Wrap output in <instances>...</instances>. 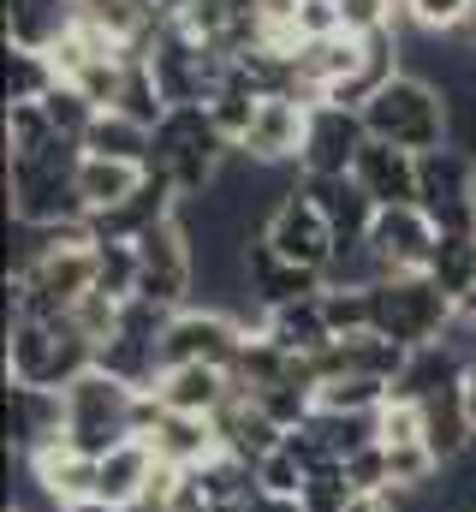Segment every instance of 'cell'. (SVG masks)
<instances>
[{"instance_id":"1","label":"cell","mask_w":476,"mask_h":512,"mask_svg":"<svg viewBox=\"0 0 476 512\" xmlns=\"http://www.w3.org/2000/svg\"><path fill=\"white\" fill-rule=\"evenodd\" d=\"M78 167H84V143L54 137L36 155H12L6 161V185H12V221L24 227H66V221H90L84 197H78Z\"/></svg>"},{"instance_id":"2","label":"cell","mask_w":476,"mask_h":512,"mask_svg":"<svg viewBox=\"0 0 476 512\" xmlns=\"http://www.w3.org/2000/svg\"><path fill=\"white\" fill-rule=\"evenodd\" d=\"M96 370V340L72 316H24L6 328V382L66 393Z\"/></svg>"},{"instance_id":"3","label":"cell","mask_w":476,"mask_h":512,"mask_svg":"<svg viewBox=\"0 0 476 512\" xmlns=\"http://www.w3.org/2000/svg\"><path fill=\"white\" fill-rule=\"evenodd\" d=\"M363 126L381 143H399L411 155H429V149H447L453 143V102L441 84L417 78V72H399L393 84H381L369 102H363Z\"/></svg>"},{"instance_id":"4","label":"cell","mask_w":476,"mask_h":512,"mask_svg":"<svg viewBox=\"0 0 476 512\" xmlns=\"http://www.w3.org/2000/svg\"><path fill=\"white\" fill-rule=\"evenodd\" d=\"M227 137L215 131L209 108H173L161 126H155V149H149V167L173 179V191L185 203H203L215 191V179L227 173Z\"/></svg>"},{"instance_id":"5","label":"cell","mask_w":476,"mask_h":512,"mask_svg":"<svg viewBox=\"0 0 476 512\" xmlns=\"http://www.w3.org/2000/svg\"><path fill=\"white\" fill-rule=\"evenodd\" d=\"M369 292H375V334L393 340V346H405V352L441 346V334L459 322V304L429 274H387Z\"/></svg>"},{"instance_id":"6","label":"cell","mask_w":476,"mask_h":512,"mask_svg":"<svg viewBox=\"0 0 476 512\" xmlns=\"http://www.w3.org/2000/svg\"><path fill=\"white\" fill-rule=\"evenodd\" d=\"M66 441L90 459H108L114 447L137 441V387L90 370L66 387Z\"/></svg>"},{"instance_id":"7","label":"cell","mask_w":476,"mask_h":512,"mask_svg":"<svg viewBox=\"0 0 476 512\" xmlns=\"http://www.w3.org/2000/svg\"><path fill=\"white\" fill-rule=\"evenodd\" d=\"M244 322L215 310V304H185L167 334H161V370H185V364H209V370H233L244 352Z\"/></svg>"},{"instance_id":"8","label":"cell","mask_w":476,"mask_h":512,"mask_svg":"<svg viewBox=\"0 0 476 512\" xmlns=\"http://www.w3.org/2000/svg\"><path fill=\"white\" fill-rule=\"evenodd\" d=\"M262 239L286 256V262L316 268V274H328L334 256H340L334 251V227H328V215L316 209V197L304 191V179L286 185V191L268 203V215H262Z\"/></svg>"},{"instance_id":"9","label":"cell","mask_w":476,"mask_h":512,"mask_svg":"<svg viewBox=\"0 0 476 512\" xmlns=\"http://www.w3.org/2000/svg\"><path fill=\"white\" fill-rule=\"evenodd\" d=\"M417 209L441 227V233H476V155L447 143L423 155V191Z\"/></svg>"},{"instance_id":"10","label":"cell","mask_w":476,"mask_h":512,"mask_svg":"<svg viewBox=\"0 0 476 512\" xmlns=\"http://www.w3.org/2000/svg\"><path fill=\"white\" fill-rule=\"evenodd\" d=\"M363 143H369V126H363L357 108L316 102L310 131H304V155H298V179H352Z\"/></svg>"},{"instance_id":"11","label":"cell","mask_w":476,"mask_h":512,"mask_svg":"<svg viewBox=\"0 0 476 512\" xmlns=\"http://www.w3.org/2000/svg\"><path fill=\"white\" fill-rule=\"evenodd\" d=\"M6 441L24 465L48 447H66V393L6 382Z\"/></svg>"},{"instance_id":"12","label":"cell","mask_w":476,"mask_h":512,"mask_svg":"<svg viewBox=\"0 0 476 512\" xmlns=\"http://www.w3.org/2000/svg\"><path fill=\"white\" fill-rule=\"evenodd\" d=\"M441 245V227L405 203V209H375V227H369V256L381 262V274H423L429 256Z\"/></svg>"},{"instance_id":"13","label":"cell","mask_w":476,"mask_h":512,"mask_svg":"<svg viewBox=\"0 0 476 512\" xmlns=\"http://www.w3.org/2000/svg\"><path fill=\"white\" fill-rule=\"evenodd\" d=\"M316 292H328V274L286 262L262 233H250V245H244V298H256V310L298 304V298H316Z\"/></svg>"},{"instance_id":"14","label":"cell","mask_w":476,"mask_h":512,"mask_svg":"<svg viewBox=\"0 0 476 512\" xmlns=\"http://www.w3.org/2000/svg\"><path fill=\"white\" fill-rule=\"evenodd\" d=\"M352 179L363 185V197H369L375 209H405V203H417V191H423V155L369 137L363 155H357V167H352Z\"/></svg>"},{"instance_id":"15","label":"cell","mask_w":476,"mask_h":512,"mask_svg":"<svg viewBox=\"0 0 476 512\" xmlns=\"http://www.w3.org/2000/svg\"><path fill=\"white\" fill-rule=\"evenodd\" d=\"M179 191H173V179L167 173H155L149 167V179L119 203V209H108V215H90V239H119V245H137L143 233H155L161 221H173L179 215Z\"/></svg>"},{"instance_id":"16","label":"cell","mask_w":476,"mask_h":512,"mask_svg":"<svg viewBox=\"0 0 476 512\" xmlns=\"http://www.w3.org/2000/svg\"><path fill=\"white\" fill-rule=\"evenodd\" d=\"M405 364H411L405 346H393V340H381V334H352V340H334L322 358H310V376H316V387L340 382V376H363V382L393 387L405 376Z\"/></svg>"},{"instance_id":"17","label":"cell","mask_w":476,"mask_h":512,"mask_svg":"<svg viewBox=\"0 0 476 512\" xmlns=\"http://www.w3.org/2000/svg\"><path fill=\"white\" fill-rule=\"evenodd\" d=\"M304 131H310V102H298V96H268L262 114H256V126H250V137L238 143V155L256 161V167L298 161V155H304Z\"/></svg>"},{"instance_id":"18","label":"cell","mask_w":476,"mask_h":512,"mask_svg":"<svg viewBox=\"0 0 476 512\" xmlns=\"http://www.w3.org/2000/svg\"><path fill=\"white\" fill-rule=\"evenodd\" d=\"M304 191L316 197V209L328 215V227H334V262H346L369 245V227H375V203L363 197V185L357 179H304Z\"/></svg>"},{"instance_id":"19","label":"cell","mask_w":476,"mask_h":512,"mask_svg":"<svg viewBox=\"0 0 476 512\" xmlns=\"http://www.w3.org/2000/svg\"><path fill=\"white\" fill-rule=\"evenodd\" d=\"M233 370H209V364H185V370H161V382H155V399L167 405V411H179V417H209L215 423V411L233 399Z\"/></svg>"},{"instance_id":"20","label":"cell","mask_w":476,"mask_h":512,"mask_svg":"<svg viewBox=\"0 0 476 512\" xmlns=\"http://www.w3.org/2000/svg\"><path fill=\"white\" fill-rule=\"evenodd\" d=\"M262 334L280 346V352H292V358H322L328 346H334V328H328V316H322V292L316 298H298V304H274V310H262Z\"/></svg>"},{"instance_id":"21","label":"cell","mask_w":476,"mask_h":512,"mask_svg":"<svg viewBox=\"0 0 476 512\" xmlns=\"http://www.w3.org/2000/svg\"><path fill=\"white\" fill-rule=\"evenodd\" d=\"M161 471V459H155V447L137 435V441H125L114 447L108 459H96V501H108L114 512L137 507L143 495H149V477Z\"/></svg>"},{"instance_id":"22","label":"cell","mask_w":476,"mask_h":512,"mask_svg":"<svg viewBox=\"0 0 476 512\" xmlns=\"http://www.w3.org/2000/svg\"><path fill=\"white\" fill-rule=\"evenodd\" d=\"M30 477H36V489H42L54 507L96 501V459H90V453H78L72 441H66V447L36 453V459H30Z\"/></svg>"},{"instance_id":"23","label":"cell","mask_w":476,"mask_h":512,"mask_svg":"<svg viewBox=\"0 0 476 512\" xmlns=\"http://www.w3.org/2000/svg\"><path fill=\"white\" fill-rule=\"evenodd\" d=\"M78 24V0H6V42L12 48H54Z\"/></svg>"},{"instance_id":"24","label":"cell","mask_w":476,"mask_h":512,"mask_svg":"<svg viewBox=\"0 0 476 512\" xmlns=\"http://www.w3.org/2000/svg\"><path fill=\"white\" fill-rule=\"evenodd\" d=\"M149 447H155L161 465H173V471H197L209 453H221V435H215L209 417H179V411H167V417L155 423Z\"/></svg>"},{"instance_id":"25","label":"cell","mask_w":476,"mask_h":512,"mask_svg":"<svg viewBox=\"0 0 476 512\" xmlns=\"http://www.w3.org/2000/svg\"><path fill=\"white\" fill-rule=\"evenodd\" d=\"M96 370L125 387H137V393H155V382H161V340H143V334L119 328L114 340L96 346Z\"/></svg>"},{"instance_id":"26","label":"cell","mask_w":476,"mask_h":512,"mask_svg":"<svg viewBox=\"0 0 476 512\" xmlns=\"http://www.w3.org/2000/svg\"><path fill=\"white\" fill-rule=\"evenodd\" d=\"M143 179H149V167H137V161L84 155V167H78V197H84V209H90V215H108V209H119Z\"/></svg>"},{"instance_id":"27","label":"cell","mask_w":476,"mask_h":512,"mask_svg":"<svg viewBox=\"0 0 476 512\" xmlns=\"http://www.w3.org/2000/svg\"><path fill=\"white\" fill-rule=\"evenodd\" d=\"M149 149H155V131L137 126L131 114H119V108H102L90 131H84V155H108V161H137V167H149Z\"/></svg>"},{"instance_id":"28","label":"cell","mask_w":476,"mask_h":512,"mask_svg":"<svg viewBox=\"0 0 476 512\" xmlns=\"http://www.w3.org/2000/svg\"><path fill=\"white\" fill-rule=\"evenodd\" d=\"M453 304H465L476 292V233H441V245L429 256V268H423Z\"/></svg>"},{"instance_id":"29","label":"cell","mask_w":476,"mask_h":512,"mask_svg":"<svg viewBox=\"0 0 476 512\" xmlns=\"http://www.w3.org/2000/svg\"><path fill=\"white\" fill-rule=\"evenodd\" d=\"M54 84H60L54 54H42V48H12V42H6V108H18V102H42Z\"/></svg>"},{"instance_id":"30","label":"cell","mask_w":476,"mask_h":512,"mask_svg":"<svg viewBox=\"0 0 476 512\" xmlns=\"http://www.w3.org/2000/svg\"><path fill=\"white\" fill-rule=\"evenodd\" d=\"M322 316L334 328V340H352V334H375V292L369 286H334L322 292Z\"/></svg>"},{"instance_id":"31","label":"cell","mask_w":476,"mask_h":512,"mask_svg":"<svg viewBox=\"0 0 476 512\" xmlns=\"http://www.w3.org/2000/svg\"><path fill=\"white\" fill-rule=\"evenodd\" d=\"M387 399H393V387L363 382V376H340V382L316 387V411H340V417H381Z\"/></svg>"},{"instance_id":"32","label":"cell","mask_w":476,"mask_h":512,"mask_svg":"<svg viewBox=\"0 0 476 512\" xmlns=\"http://www.w3.org/2000/svg\"><path fill=\"white\" fill-rule=\"evenodd\" d=\"M119 114H131L137 126H161L173 108H167V96H161V84H155V72H149V60H131L125 66V84H119V102H114Z\"/></svg>"},{"instance_id":"33","label":"cell","mask_w":476,"mask_h":512,"mask_svg":"<svg viewBox=\"0 0 476 512\" xmlns=\"http://www.w3.org/2000/svg\"><path fill=\"white\" fill-rule=\"evenodd\" d=\"M137 280H143L137 245H119V239H96V292H108L114 304H125V298H137Z\"/></svg>"},{"instance_id":"34","label":"cell","mask_w":476,"mask_h":512,"mask_svg":"<svg viewBox=\"0 0 476 512\" xmlns=\"http://www.w3.org/2000/svg\"><path fill=\"white\" fill-rule=\"evenodd\" d=\"M256 114H262V96H256L250 84H238L233 72H227V90L209 102V120H215V131H221V137L238 149V143L250 137V126H256Z\"/></svg>"},{"instance_id":"35","label":"cell","mask_w":476,"mask_h":512,"mask_svg":"<svg viewBox=\"0 0 476 512\" xmlns=\"http://www.w3.org/2000/svg\"><path fill=\"white\" fill-rule=\"evenodd\" d=\"M60 131L48 120V108L42 102H18V108H6V155H36L42 143H54Z\"/></svg>"},{"instance_id":"36","label":"cell","mask_w":476,"mask_h":512,"mask_svg":"<svg viewBox=\"0 0 476 512\" xmlns=\"http://www.w3.org/2000/svg\"><path fill=\"white\" fill-rule=\"evenodd\" d=\"M42 108H48V120H54V131L60 137H72V143H84V131H90V120L102 114L84 90H72V84H54L48 96H42Z\"/></svg>"},{"instance_id":"37","label":"cell","mask_w":476,"mask_h":512,"mask_svg":"<svg viewBox=\"0 0 476 512\" xmlns=\"http://www.w3.org/2000/svg\"><path fill=\"white\" fill-rule=\"evenodd\" d=\"M476 18V0H405V24L429 30V36H459Z\"/></svg>"},{"instance_id":"38","label":"cell","mask_w":476,"mask_h":512,"mask_svg":"<svg viewBox=\"0 0 476 512\" xmlns=\"http://www.w3.org/2000/svg\"><path fill=\"white\" fill-rule=\"evenodd\" d=\"M256 483H262V495H304V483H310V465L280 441L262 465H256Z\"/></svg>"},{"instance_id":"39","label":"cell","mask_w":476,"mask_h":512,"mask_svg":"<svg viewBox=\"0 0 476 512\" xmlns=\"http://www.w3.org/2000/svg\"><path fill=\"white\" fill-rule=\"evenodd\" d=\"M352 477H346V465H322V471H310V483H304V512H346L352 507Z\"/></svg>"},{"instance_id":"40","label":"cell","mask_w":476,"mask_h":512,"mask_svg":"<svg viewBox=\"0 0 476 512\" xmlns=\"http://www.w3.org/2000/svg\"><path fill=\"white\" fill-rule=\"evenodd\" d=\"M399 18H405V0H340V24H346V36L393 30Z\"/></svg>"},{"instance_id":"41","label":"cell","mask_w":476,"mask_h":512,"mask_svg":"<svg viewBox=\"0 0 476 512\" xmlns=\"http://www.w3.org/2000/svg\"><path fill=\"white\" fill-rule=\"evenodd\" d=\"M346 477H352L357 495H381V489H393V465H387V447L375 441V447H363L346 459Z\"/></svg>"},{"instance_id":"42","label":"cell","mask_w":476,"mask_h":512,"mask_svg":"<svg viewBox=\"0 0 476 512\" xmlns=\"http://www.w3.org/2000/svg\"><path fill=\"white\" fill-rule=\"evenodd\" d=\"M298 42H316V36H340V0H298Z\"/></svg>"},{"instance_id":"43","label":"cell","mask_w":476,"mask_h":512,"mask_svg":"<svg viewBox=\"0 0 476 512\" xmlns=\"http://www.w3.org/2000/svg\"><path fill=\"white\" fill-rule=\"evenodd\" d=\"M346 512H405V501H399L393 489H381V495H352Z\"/></svg>"},{"instance_id":"44","label":"cell","mask_w":476,"mask_h":512,"mask_svg":"<svg viewBox=\"0 0 476 512\" xmlns=\"http://www.w3.org/2000/svg\"><path fill=\"white\" fill-rule=\"evenodd\" d=\"M149 6H155V18H161V24H185L203 0H149Z\"/></svg>"},{"instance_id":"45","label":"cell","mask_w":476,"mask_h":512,"mask_svg":"<svg viewBox=\"0 0 476 512\" xmlns=\"http://www.w3.org/2000/svg\"><path fill=\"white\" fill-rule=\"evenodd\" d=\"M250 512H304V495H256Z\"/></svg>"},{"instance_id":"46","label":"cell","mask_w":476,"mask_h":512,"mask_svg":"<svg viewBox=\"0 0 476 512\" xmlns=\"http://www.w3.org/2000/svg\"><path fill=\"white\" fill-rule=\"evenodd\" d=\"M465 411H471V423H476V370L465 376Z\"/></svg>"},{"instance_id":"47","label":"cell","mask_w":476,"mask_h":512,"mask_svg":"<svg viewBox=\"0 0 476 512\" xmlns=\"http://www.w3.org/2000/svg\"><path fill=\"white\" fill-rule=\"evenodd\" d=\"M60 512H114L108 501H78V507H60Z\"/></svg>"},{"instance_id":"48","label":"cell","mask_w":476,"mask_h":512,"mask_svg":"<svg viewBox=\"0 0 476 512\" xmlns=\"http://www.w3.org/2000/svg\"><path fill=\"white\" fill-rule=\"evenodd\" d=\"M459 316H465V322H476V292L465 298V304H459Z\"/></svg>"},{"instance_id":"49","label":"cell","mask_w":476,"mask_h":512,"mask_svg":"<svg viewBox=\"0 0 476 512\" xmlns=\"http://www.w3.org/2000/svg\"><path fill=\"white\" fill-rule=\"evenodd\" d=\"M459 36H465V48H471V54H476V18H471V24H465V30H459Z\"/></svg>"},{"instance_id":"50","label":"cell","mask_w":476,"mask_h":512,"mask_svg":"<svg viewBox=\"0 0 476 512\" xmlns=\"http://www.w3.org/2000/svg\"><path fill=\"white\" fill-rule=\"evenodd\" d=\"M250 507H256V501H250ZM250 507H203V512H250Z\"/></svg>"},{"instance_id":"51","label":"cell","mask_w":476,"mask_h":512,"mask_svg":"<svg viewBox=\"0 0 476 512\" xmlns=\"http://www.w3.org/2000/svg\"><path fill=\"white\" fill-rule=\"evenodd\" d=\"M6 512H24V507H6Z\"/></svg>"},{"instance_id":"52","label":"cell","mask_w":476,"mask_h":512,"mask_svg":"<svg viewBox=\"0 0 476 512\" xmlns=\"http://www.w3.org/2000/svg\"><path fill=\"white\" fill-rule=\"evenodd\" d=\"M209 6H221V0H209Z\"/></svg>"}]
</instances>
